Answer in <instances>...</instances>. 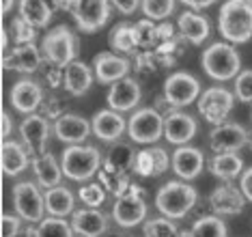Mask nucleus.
<instances>
[{"label":"nucleus","mask_w":252,"mask_h":237,"mask_svg":"<svg viewBox=\"0 0 252 237\" xmlns=\"http://www.w3.org/2000/svg\"><path fill=\"white\" fill-rule=\"evenodd\" d=\"M218 28L231 43L252 39V0H226L218 15Z\"/></svg>","instance_id":"nucleus-1"},{"label":"nucleus","mask_w":252,"mask_h":237,"mask_svg":"<svg viewBox=\"0 0 252 237\" xmlns=\"http://www.w3.org/2000/svg\"><path fill=\"white\" fill-rule=\"evenodd\" d=\"M196 199L198 194L190 183L168 181L166 186L159 188L156 196V205L164 218L177 220V218H183L192 211V207L196 205Z\"/></svg>","instance_id":"nucleus-2"},{"label":"nucleus","mask_w":252,"mask_h":237,"mask_svg":"<svg viewBox=\"0 0 252 237\" xmlns=\"http://www.w3.org/2000/svg\"><path fill=\"white\" fill-rule=\"evenodd\" d=\"M200 63H203L205 73L214 80H220V82L237 78L239 67H242L239 54L235 52L233 45H228V43L209 45V48L200 54Z\"/></svg>","instance_id":"nucleus-3"},{"label":"nucleus","mask_w":252,"mask_h":237,"mask_svg":"<svg viewBox=\"0 0 252 237\" xmlns=\"http://www.w3.org/2000/svg\"><path fill=\"white\" fill-rule=\"evenodd\" d=\"M99 166H101L99 151L95 147H80V144H71L69 149H65L61 162L63 175L73 179V181H89L99 170Z\"/></svg>","instance_id":"nucleus-4"},{"label":"nucleus","mask_w":252,"mask_h":237,"mask_svg":"<svg viewBox=\"0 0 252 237\" xmlns=\"http://www.w3.org/2000/svg\"><path fill=\"white\" fill-rule=\"evenodd\" d=\"M41 50H43L45 59L50 63H54L56 67H67L71 61H76L78 43H76V37H73V33L69 28L59 26V28H52V31L43 37Z\"/></svg>","instance_id":"nucleus-5"},{"label":"nucleus","mask_w":252,"mask_h":237,"mask_svg":"<svg viewBox=\"0 0 252 237\" xmlns=\"http://www.w3.org/2000/svg\"><path fill=\"white\" fill-rule=\"evenodd\" d=\"M127 134L138 144L158 142L164 134V117L156 108H140L127 121Z\"/></svg>","instance_id":"nucleus-6"},{"label":"nucleus","mask_w":252,"mask_h":237,"mask_svg":"<svg viewBox=\"0 0 252 237\" xmlns=\"http://www.w3.org/2000/svg\"><path fill=\"white\" fill-rule=\"evenodd\" d=\"M112 218L119 227L129 229L140 224L147 218V203H145V196L138 188L131 186L123 196H119L117 203L112 207Z\"/></svg>","instance_id":"nucleus-7"},{"label":"nucleus","mask_w":252,"mask_h":237,"mask_svg":"<svg viewBox=\"0 0 252 237\" xmlns=\"http://www.w3.org/2000/svg\"><path fill=\"white\" fill-rule=\"evenodd\" d=\"M200 95V82L192 73L175 71L173 76L166 78L164 82V97L173 108H183L194 103V100Z\"/></svg>","instance_id":"nucleus-8"},{"label":"nucleus","mask_w":252,"mask_h":237,"mask_svg":"<svg viewBox=\"0 0 252 237\" xmlns=\"http://www.w3.org/2000/svg\"><path fill=\"white\" fill-rule=\"evenodd\" d=\"M71 13L80 31L97 33L110 17V0H76Z\"/></svg>","instance_id":"nucleus-9"},{"label":"nucleus","mask_w":252,"mask_h":237,"mask_svg":"<svg viewBox=\"0 0 252 237\" xmlns=\"http://www.w3.org/2000/svg\"><path fill=\"white\" fill-rule=\"evenodd\" d=\"M13 205L15 211L22 220L26 222H41L43 220V194L39 192V188L31 181H22L13 188Z\"/></svg>","instance_id":"nucleus-10"},{"label":"nucleus","mask_w":252,"mask_h":237,"mask_svg":"<svg viewBox=\"0 0 252 237\" xmlns=\"http://www.w3.org/2000/svg\"><path fill=\"white\" fill-rule=\"evenodd\" d=\"M233 102H235V97L231 91L222 89V86H214V89H207L200 95L198 110L209 123L220 125L226 121L228 112H231V108H233Z\"/></svg>","instance_id":"nucleus-11"},{"label":"nucleus","mask_w":252,"mask_h":237,"mask_svg":"<svg viewBox=\"0 0 252 237\" xmlns=\"http://www.w3.org/2000/svg\"><path fill=\"white\" fill-rule=\"evenodd\" d=\"M211 149L218 153H237L244 144H248V132L239 123H220L214 127L209 136Z\"/></svg>","instance_id":"nucleus-12"},{"label":"nucleus","mask_w":252,"mask_h":237,"mask_svg":"<svg viewBox=\"0 0 252 237\" xmlns=\"http://www.w3.org/2000/svg\"><path fill=\"white\" fill-rule=\"evenodd\" d=\"M20 134H22V140H24L28 153H31L32 158L45 153V142H48V136H50V125L43 117H39V114H28L20 125Z\"/></svg>","instance_id":"nucleus-13"},{"label":"nucleus","mask_w":252,"mask_h":237,"mask_svg":"<svg viewBox=\"0 0 252 237\" xmlns=\"http://www.w3.org/2000/svg\"><path fill=\"white\" fill-rule=\"evenodd\" d=\"M140 102V86L136 80L131 78H121L110 86L108 93V106L114 112H127L131 108H136Z\"/></svg>","instance_id":"nucleus-14"},{"label":"nucleus","mask_w":252,"mask_h":237,"mask_svg":"<svg viewBox=\"0 0 252 237\" xmlns=\"http://www.w3.org/2000/svg\"><path fill=\"white\" fill-rule=\"evenodd\" d=\"M211 209L216 211V216H235L242 213L246 207V199L242 190H237L233 183H222L220 188H216L209 196Z\"/></svg>","instance_id":"nucleus-15"},{"label":"nucleus","mask_w":252,"mask_h":237,"mask_svg":"<svg viewBox=\"0 0 252 237\" xmlns=\"http://www.w3.org/2000/svg\"><path fill=\"white\" fill-rule=\"evenodd\" d=\"M93 71L101 84H114L117 80L125 78L129 73V61L123 56H117L112 52H101L95 56Z\"/></svg>","instance_id":"nucleus-16"},{"label":"nucleus","mask_w":252,"mask_h":237,"mask_svg":"<svg viewBox=\"0 0 252 237\" xmlns=\"http://www.w3.org/2000/svg\"><path fill=\"white\" fill-rule=\"evenodd\" d=\"M164 136L173 144H186L196 136V121L190 114H183L179 110H173L164 119Z\"/></svg>","instance_id":"nucleus-17"},{"label":"nucleus","mask_w":252,"mask_h":237,"mask_svg":"<svg viewBox=\"0 0 252 237\" xmlns=\"http://www.w3.org/2000/svg\"><path fill=\"white\" fill-rule=\"evenodd\" d=\"M134 155L136 151L131 149V144L127 142H119L108 151L104 170H101V177H110V179H125L127 177V170L134 164Z\"/></svg>","instance_id":"nucleus-18"},{"label":"nucleus","mask_w":252,"mask_h":237,"mask_svg":"<svg viewBox=\"0 0 252 237\" xmlns=\"http://www.w3.org/2000/svg\"><path fill=\"white\" fill-rule=\"evenodd\" d=\"M203 166H205V158L200 153V149L196 147H186L183 144L173 155V170L186 181L196 179L203 172Z\"/></svg>","instance_id":"nucleus-19"},{"label":"nucleus","mask_w":252,"mask_h":237,"mask_svg":"<svg viewBox=\"0 0 252 237\" xmlns=\"http://www.w3.org/2000/svg\"><path fill=\"white\" fill-rule=\"evenodd\" d=\"M41 100H43L41 86L37 82H32V80H20L11 89V103L22 114H32L39 108Z\"/></svg>","instance_id":"nucleus-20"},{"label":"nucleus","mask_w":252,"mask_h":237,"mask_svg":"<svg viewBox=\"0 0 252 237\" xmlns=\"http://www.w3.org/2000/svg\"><path fill=\"white\" fill-rule=\"evenodd\" d=\"M127 123L123 121V117L114 110H99L91 121V130L97 138H101L104 142H114L121 138Z\"/></svg>","instance_id":"nucleus-21"},{"label":"nucleus","mask_w":252,"mask_h":237,"mask_svg":"<svg viewBox=\"0 0 252 237\" xmlns=\"http://www.w3.org/2000/svg\"><path fill=\"white\" fill-rule=\"evenodd\" d=\"M71 231L84 237H99L108 231V218L99 209H78L71 218Z\"/></svg>","instance_id":"nucleus-22"},{"label":"nucleus","mask_w":252,"mask_h":237,"mask_svg":"<svg viewBox=\"0 0 252 237\" xmlns=\"http://www.w3.org/2000/svg\"><path fill=\"white\" fill-rule=\"evenodd\" d=\"M54 132H56V138H59V140L69 142V144H78V142L87 140V136L91 132V123L87 119L78 117V114H63L61 119H56Z\"/></svg>","instance_id":"nucleus-23"},{"label":"nucleus","mask_w":252,"mask_h":237,"mask_svg":"<svg viewBox=\"0 0 252 237\" xmlns=\"http://www.w3.org/2000/svg\"><path fill=\"white\" fill-rule=\"evenodd\" d=\"M41 65V54H39L35 43H24L11 50V54L4 56V67L13 69L20 73H32Z\"/></svg>","instance_id":"nucleus-24"},{"label":"nucleus","mask_w":252,"mask_h":237,"mask_svg":"<svg viewBox=\"0 0 252 237\" xmlns=\"http://www.w3.org/2000/svg\"><path fill=\"white\" fill-rule=\"evenodd\" d=\"M28 166V151L13 140H4L0 147V169L4 175L15 177Z\"/></svg>","instance_id":"nucleus-25"},{"label":"nucleus","mask_w":252,"mask_h":237,"mask_svg":"<svg viewBox=\"0 0 252 237\" xmlns=\"http://www.w3.org/2000/svg\"><path fill=\"white\" fill-rule=\"evenodd\" d=\"M179 34L186 41H190L194 45H200L205 39L209 37V22L207 17L194 13V11H186L179 15Z\"/></svg>","instance_id":"nucleus-26"},{"label":"nucleus","mask_w":252,"mask_h":237,"mask_svg":"<svg viewBox=\"0 0 252 237\" xmlns=\"http://www.w3.org/2000/svg\"><path fill=\"white\" fill-rule=\"evenodd\" d=\"M63 82H65V89L69 91L71 95H84L93 84V71L80 61H71L69 65L65 67V73H63Z\"/></svg>","instance_id":"nucleus-27"},{"label":"nucleus","mask_w":252,"mask_h":237,"mask_svg":"<svg viewBox=\"0 0 252 237\" xmlns=\"http://www.w3.org/2000/svg\"><path fill=\"white\" fill-rule=\"evenodd\" d=\"M32 169H35V177L37 181L41 183L43 188H56L63 179V170H61V164L56 162V158L52 153H43V155H37L32 158Z\"/></svg>","instance_id":"nucleus-28"},{"label":"nucleus","mask_w":252,"mask_h":237,"mask_svg":"<svg viewBox=\"0 0 252 237\" xmlns=\"http://www.w3.org/2000/svg\"><path fill=\"white\" fill-rule=\"evenodd\" d=\"M43 203L52 218H65V216H69V213H73V203H76V201H73V194L67 188L56 186L45 192Z\"/></svg>","instance_id":"nucleus-29"},{"label":"nucleus","mask_w":252,"mask_h":237,"mask_svg":"<svg viewBox=\"0 0 252 237\" xmlns=\"http://www.w3.org/2000/svg\"><path fill=\"white\" fill-rule=\"evenodd\" d=\"M244 162L237 153H218L211 158L209 162V170L211 175L218 179H224V181H231L242 172Z\"/></svg>","instance_id":"nucleus-30"},{"label":"nucleus","mask_w":252,"mask_h":237,"mask_svg":"<svg viewBox=\"0 0 252 237\" xmlns=\"http://www.w3.org/2000/svg\"><path fill=\"white\" fill-rule=\"evenodd\" d=\"M20 17L32 28H41L50 22L52 9L48 0H20Z\"/></svg>","instance_id":"nucleus-31"},{"label":"nucleus","mask_w":252,"mask_h":237,"mask_svg":"<svg viewBox=\"0 0 252 237\" xmlns=\"http://www.w3.org/2000/svg\"><path fill=\"white\" fill-rule=\"evenodd\" d=\"M192 237H228V229L222 218L218 216H203L192 224Z\"/></svg>","instance_id":"nucleus-32"},{"label":"nucleus","mask_w":252,"mask_h":237,"mask_svg":"<svg viewBox=\"0 0 252 237\" xmlns=\"http://www.w3.org/2000/svg\"><path fill=\"white\" fill-rule=\"evenodd\" d=\"M131 41L136 48H151L158 41V26H153V22L140 20L131 26Z\"/></svg>","instance_id":"nucleus-33"},{"label":"nucleus","mask_w":252,"mask_h":237,"mask_svg":"<svg viewBox=\"0 0 252 237\" xmlns=\"http://www.w3.org/2000/svg\"><path fill=\"white\" fill-rule=\"evenodd\" d=\"M35 237H73L71 224L63 218H43L35 231Z\"/></svg>","instance_id":"nucleus-34"},{"label":"nucleus","mask_w":252,"mask_h":237,"mask_svg":"<svg viewBox=\"0 0 252 237\" xmlns=\"http://www.w3.org/2000/svg\"><path fill=\"white\" fill-rule=\"evenodd\" d=\"M108 41H110L112 48L119 50V52H131V50H136L134 41H131V24H125V22H121V24H117V26L112 28Z\"/></svg>","instance_id":"nucleus-35"},{"label":"nucleus","mask_w":252,"mask_h":237,"mask_svg":"<svg viewBox=\"0 0 252 237\" xmlns=\"http://www.w3.org/2000/svg\"><path fill=\"white\" fill-rule=\"evenodd\" d=\"M140 7L149 20H166L175 11V0H140Z\"/></svg>","instance_id":"nucleus-36"},{"label":"nucleus","mask_w":252,"mask_h":237,"mask_svg":"<svg viewBox=\"0 0 252 237\" xmlns=\"http://www.w3.org/2000/svg\"><path fill=\"white\" fill-rule=\"evenodd\" d=\"M145 237H177L179 231H177L175 222L168 220V218H153L145 224Z\"/></svg>","instance_id":"nucleus-37"},{"label":"nucleus","mask_w":252,"mask_h":237,"mask_svg":"<svg viewBox=\"0 0 252 237\" xmlns=\"http://www.w3.org/2000/svg\"><path fill=\"white\" fill-rule=\"evenodd\" d=\"M104 199H106V192L99 183H87V186L80 188V201L87 203L91 209H97V207L104 203Z\"/></svg>","instance_id":"nucleus-38"},{"label":"nucleus","mask_w":252,"mask_h":237,"mask_svg":"<svg viewBox=\"0 0 252 237\" xmlns=\"http://www.w3.org/2000/svg\"><path fill=\"white\" fill-rule=\"evenodd\" d=\"M235 95L244 103H252V69L237 73V78H235Z\"/></svg>","instance_id":"nucleus-39"},{"label":"nucleus","mask_w":252,"mask_h":237,"mask_svg":"<svg viewBox=\"0 0 252 237\" xmlns=\"http://www.w3.org/2000/svg\"><path fill=\"white\" fill-rule=\"evenodd\" d=\"M131 169H134L136 175H140V177H153V158H151V153H149V149H142V151H138L134 155Z\"/></svg>","instance_id":"nucleus-40"},{"label":"nucleus","mask_w":252,"mask_h":237,"mask_svg":"<svg viewBox=\"0 0 252 237\" xmlns=\"http://www.w3.org/2000/svg\"><path fill=\"white\" fill-rule=\"evenodd\" d=\"M149 153H151V158H153V177L164 175L166 169L170 166V158H168V153H166V149L151 147L149 149Z\"/></svg>","instance_id":"nucleus-41"},{"label":"nucleus","mask_w":252,"mask_h":237,"mask_svg":"<svg viewBox=\"0 0 252 237\" xmlns=\"http://www.w3.org/2000/svg\"><path fill=\"white\" fill-rule=\"evenodd\" d=\"M13 33H15V43L18 45L32 43V39H35V28H32L31 24H26L22 17L13 20Z\"/></svg>","instance_id":"nucleus-42"},{"label":"nucleus","mask_w":252,"mask_h":237,"mask_svg":"<svg viewBox=\"0 0 252 237\" xmlns=\"http://www.w3.org/2000/svg\"><path fill=\"white\" fill-rule=\"evenodd\" d=\"M20 233V218L2 216L0 218V237H15Z\"/></svg>","instance_id":"nucleus-43"},{"label":"nucleus","mask_w":252,"mask_h":237,"mask_svg":"<svg viewBox=\"0 0 252 237\" xmlns=\"http://www.w3.org/2000/svg\"><path fill=\"white\" fill-rule=\"evenodd\" d=\"M110 4H114V7L121 11V13L129 15V13H134V11L138 9L140 0H110Z\"/></svg>","instance_id":"nucleus-44"},{"label":"nucleus","mask_w":252,"mask_h":237,"mask_svg":"<svg viewBox=\"0 0 252 237\" xmlns=\"http://www.w3.org/2000/svg\"><path fill=\"white\" fill-rule=\"evenodd\" d=\"M242 194L246 201H252V166L242 175Z\"/></svg>","instance_id":"nucleus-45"},{"label":"nucleus","mask_w":252,"mask_h":237,"mask_svg":"<svg viewBox=\"0 0 252 237\" xmlns=\"http://www.w3.org/2000/svg\"><path fill=\"white\" fill-rule=\"evenodd\" d=\"M183 4H188L190 9H196V11H200V9H207V7H211V4L216 2V0H181Z\"/></svg>","instance_id":"nucleus-46"},{"label":"nucleus","mask_w":252,"mask_h":237,"mask_svg":"<svg viewBox=\"0 0 252 237\" xmlns=\"http://www.w3.org/2000/svg\"><path fill=\"white\" fill-rule=\"evenodd\" d=\"M9 134H11V119H9L7 112H2L0 114V136L7 138Z\"/></svg>","instance_id":"nucleus-47"},{"label":"nucleus","mask_w":252,"mask_h":237,"mask_svg":"<svg viewBox=\"0 0 252 237\" xmlns=\"http://www.w3.org/2000/svg\"><path fill=\"white\" fill-rule=\"evenodd\" d=\"M73 2H76V0H56V4H59V7H63V9H71Z\"/></svg>","instance_id":"nucleus-48"},{"label":"nucleus","mask_w":252,"mask_h":237,"mask_svg":"<svg viewBox=\"0 0 252 237\" xmlns=\"http://www.w3.org/2000/svg\"><path fill=\"white\" fill-rule=\"evenodd\" d=\"M11 4H13V0H0V11H4V13H7V11L11 9Z\"/></svg>","instance_id":"nucleus-49"}]
</instances>
